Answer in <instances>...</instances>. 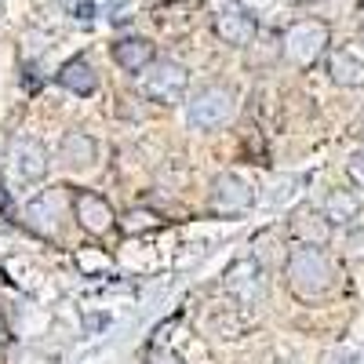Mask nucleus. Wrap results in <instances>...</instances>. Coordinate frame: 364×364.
Wrapping results in <instances>:
<instances>
[{"mask_svg":"<svg viewBox=\"0 0 364 364\" xmlns=\"http://www.w3.org/2000/svg\"><path fill=\"white\" fill-rule=\"evenodd\" d=\"M284 277H288V291L299 302H317L336 288V262L324 248L295 245L284 262Z\"/></svg>","mask_w":364,"mask_h":364,"instance_id":"obj_1","label":"nucleus"},{"mask_svg":"<svg viewBox=\"0 0 364 364\" xmlns=\"http://www.w3.org/2000/svg\"><path fill=\"white\" fill-rule=\"evenodd\" d=\"M190 87V73L186 66L171 63V58H154L142 73H139V95H146L157 106H175Z\"/></svg>","mask_w":364,"mask_h":364,"instance_id":"obj_2","label":"nucleus"},{"mask_svg":"<svg viewBox=\"0 0 364 364\" xmlns=\"http://www.w3.org/2000/svg\"><path fill=\"white\" fill-rule=\"evenodd\" d=\"M324 51H328V26L321 18L291 22L284 29V37H281V55L288 58L291 66H299V70L314 66Z\"/></svg>","mask_w":364,"mask_h":364,"instance_id":"obj_3","label":"nucleus"},{"mask_svg":"<svg viewBox=\"0 0 364 364\" xmlns=\"http://www.w3.org/2000/svg\"><path fill=\"white\" fill-rule=\"evenodd\" d=\"M237 113V99L233 91L223 87V84H211L204 91H197V99L190 102V124L197 132H215L223 124H230Z\"/></svg>","mask_w":364,"mask_h":364,"instance_id":"obj_4","label":"nucleus"},{"mask_svg":"<svg viewBox=\"0 0 364 364\" xmlns=\"http://www.w3.org/2000/svg\"><path fill=\"white\" fill-rule=\"evenodd\" d=\"M63 215H66V190H48L37 200L26 204L22 223L41 237H55L58 226H63Z\"/></svg>","mask_w":364,"mask_h":364,"instance_id":"obj_5","label":"nucleus"},{"mask_svg":"<svg viewBox=\"0 0 364 364\" xmlns=\"http://www.w3.org/2000/svg\"><path fill=\"white\" fill-rule=\"evenodd\" d=\"M8 164H11L18 182H37V178L48 175V149L37 139L18 135V139L8 142Z\"/></svg>","mask_w":364,"mask_h":364,"instance_id":"obj_6","label":"nucleus"},{"mask_svg":"<svg viewBox=\"0 0 364 364\" xmlns=\"http://www.w3.org/2000/svg\"><path fill=\"white\" fill-rule=\"evenodd\" d=\"M73 215H77L80 230L91 233V237H102V233H109L117 226V211L109 208V200L99 197V193H91V190H80L73 197Z\"/></svg>","mask_w":364,"mask_h":364,"instance_id":"obj_7","label":"nucleus"},{"mask_svg":"<svg viewBox=\"0 0 364 364\" xmlns=\"http://www.w3.org/2000/svg\"><path fill=\"white\" fill-rule=\"evenodd\" d=\"M252 200H255V190H252L240 175H233V171L215 175V182H211V208L223 211V215H237V211H248Z\"/></svg>","mask_w":364,"mask_h":364,"instance_id":"obj_8","label":"nucleus"},{"mask_svg":"<svg viewBox=\"0 0 364 364\" xmlns=\"http://www.w3.org/2000/svg\"><path fill=\"white\" fill-rule=\"evenodd\" d=\"M226 291H230L237 302H245V306L259 302V299L266 295L262 262H255V259H240V262H233L230 273H226Z\"/></svg>","mask_w":364,"mask_h":364,"instance_id":"obj_9","label":"nucleus"},{"mask_svg":"<svg viewBox=\"0 0 364 364\" xmlns=\"http://www.w3.org/2000/svg\"><path fill=\"white\" fill-rule=\"evenodd\" d=\"M215 33L219 41H226L230 48H248L259 33V22L245 11V8H237V4H226L219 15H215Z\"/></svg>","mask_w":364,"mask_h":364,"instance_id":"obj_10","label":"nucleus"},{"mask_svg":"<svg viewBox=\"0 0 364 364\" xmlns=\"http://www.w3.org/2000/svg\"><path fill=\"white\" fill-rule=\"evenodd\" d=\"M328 77L343 87H364V51L357 44H343L328 51Z\"/></svg>","mask_w":364,"mask_h":364,"instance_id":"obj_11","label":"nucleus"},{"mask_svg":"<svg viewBox=\"0 0 364 364\" xmlns=\"http://www.w3.org/2000/svg\"><path fill=\"white\" fill-rule=\"evenodd\" d=\"M154 58H157V48H154V41H146V37H124V41L113 44V63L124 73L139 77Z\"/></svg>","mask_w":364,"mask_h":364,"instance_id":"obj_12","label":"nucleus"},{"mask_svg":"<svg viewBox=\"0 0 364 364\" xmlns=\"http://www.w3.org/2000/svg\"><path fill=\"white\" fill-rule=\"evenodd\" d=\"M58 161L66 168H91L99 161V142L91 139L87 132H66L63 135V146H58Z\"/></svg>","mask_w":364,"mask_h":364,"instance_id":"obj_13","label":"nucleus"},{"mask_svg":"<svg viewBox=\"0 0 364 364\" xmlns=\"http://www.w3.org/2000/svg\"><path fill=\"white\" fill-rule=\"evenodd\" d=\"M331 226L321 211H299V215L291 219V237L295 245H314V248H324L328 237H331Z\"/></svg>","mask_w":364,"mask_h":364,"instance_id":"obj_14","label":"nucleus"},{"mask_svg":"<svg viewBox=\"0 0 364 364\" xmlns=\"http://www.w3.org/2000/svg\"><path fill=\"white\" fill-rule=\"evenodd\" d=\"M321 215H324L331 226H353L357 215H360V200H357V193H350V190H331V193L324 197V204H321Z\"/></svg>","mask_w":364,"mask_h":364,"instance_id":"obj_15","label":"nucleus"},{"mask_svg":"<svg viewBox=\"0 0 364 364\" xmlns=\"http://www.w3.org/2000/svg\"><path fill=\"white\" fill-rule=\"evenodd\" d=\"M55 80L63 84L66 91H73V95H91V91L99 87V77H95V70H91L87 58H70V63L55 73Z\"/></svg>","mask_w":364,"mask_h":364,"instance_id":"obj_16","label":"nucleus"},{"mask_svg":"<svg viewBox=\"0 0 364 364\" xmlns=\"http://www.w3.org/2000/svg\"><path fill=\"white\" fill-rule=\"evenodd\" d=\"M248 4V15L259 22V15H281L288 8V0H245Z\"/></svg>","mask_w":364,"mask_h":364,"instance_id":"obj_17","label":"nucleus"},{"mask_svg":"<svg viewBox=\"0 0 364 364\" xmlns=\"http://www.w3.org/2000/svg\"><path fill=\"white\" fill-rule=\"evenodd\" d=\"M346 178L353 182L357 190H364V149H353L346 161Z\"/></svg>","mask_w":364,"mask_h":364,"instance_id":"obj_18","label":"nucleus"},{"mask_svg":"<svg viewBox=\"0 0 364 364\" xmlns=\"http://www.w3.org/2000/svg\"><path fill=\"white\" fill-rule=\"evenodd\" d=\"M346 255H350L353 262L364 259V226H353V230L346 233Z\"/></svg>","mask_w":364,"mask_h":364,"instance_id":"obj_19","label":"nucleus"},{"mask_svg":"<svg viewBox=\"0 0 364 364\" xmlns=\"http://www.w3.org/2000/svg\"><path fill=\"white\" fill-rule=\"evenodd\" d=\"M328 364H364V353H357V350H336V353H328Z\"/></svg>","mask_w":364,"mask_h":364,"instance_id":"obj_20","label":"nucleus"},{"mask_svg":"<svg viewBox=\"0 0 364 364\" xmlns=\"http://www.w3.org/2000/svg\"><path fill=\"white\" fill-rule=\"evenodd\" d=\"M146 360H149V364H178V357H175V353H168V350H149V353H146Z\"/></svg>","mask_w":364,"mask_h":364,"instance_id":"obj_21","label":"nucleus"},{"mask_svg":"<svg viewBox=\"0 0 364 364\" xmlns=\"http://www.w3.org/2000/svg\"><path fill=\"white\" fill-rule=\"evenodd\" d=\"M73 15H77V18H84V22H87V18H91V15H95V8H91V4H77V8H73Z\"/></svg>","mask_w":364,"mask_h":364,"instance_id":"obj_22","label":"nucleus"},{"mask_svg":"<svg viewBox=\"0 0 364 364\" xmlns=\"http://www.w3.org/2000/svg\"><path fill=\"white\" fill-rule=\"evenodd\" d=\"M4 343H8V328H4V317H0V350H4Z\"/></svg>","mask_w":364,"mask_h":364,"instance_id":"obj_23","label":"nucleus"},{"mask_svg":"<svg viewBox=\"0 0 364 364\" xmlns=\"http://www.w3.org/2000/svg\"><path fill=\"white\" fill-rule=\"evenodd\" d=\"M0 211H8V197H4V186H0Z\"/></svg>","mask_w":364,"mask_h":364,"instance_id":"obj_24","label":"nucleus"},{"mask_svg":"<svg viewBox=\"0 0 364 364\" xmlns=\"http://www.w3.org/2000/svg\"><path fill=\"white\" fill-rule=\"evenodd\" d=\"M314 4H321V0H314Z\"/></svg>","mask_w":364,"mask_h":364,"instance_id":"obj_25","label":"nucleus"},{"mask_svg":"<svg viewBox=\"0 0 364 364\" xmlns=\"http://www.w3.org/2000/svg\"><path fill=\"white\" fill-rule=\"evenodd\" d=\"M360 8H364V0H360Z\"/></svg>","mask_w":364,"mask_h":364,"instance_id":"obj_26","label":"nucleus"}]
</instances>
